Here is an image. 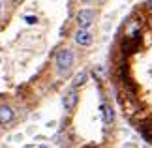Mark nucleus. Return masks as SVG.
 I'll return each mask as SVG.
<instances>
[{
  "mask_svg": "<svg viewBox=\"0 0 152 148\" xmlns=\"http://www.w3.org/2000/svg\"><path fill=\"white\" fill-rule=\"evenodd\" d=\"M73 62H75V55L69 49H62L56 55V68L60 69V73H66L73 66Z\"/></svg>",
  "mask_w": 152,
  "mask_h": 148,
  "instance_id": "obj_1",
  "label": "nucleus"
},
{
  "mask_svg": "<svg viewBox=\"0 0 152 148\" xmlns=\"http://www.w3.org/2000/svg\"><path fill=\"white\" fill-rule=\"evenodd\" d=\"M92 19H94V11L92 9H81L77 13V23L81 28H88L92 25Z\"/></svg>",
  "mask_w": 152,
  "mask_h": 148,
  "instance_id": "obj_2",
  "label": "nucleus"
},
{
  "mask_svg": "<svg viewBox=\"0 0 152 148\" xmlns=\"http://www.w3.org/2000/svg\"><path fill=\"white\" fill-rule=\"evenodd\" d=\"M15 118V111L10 105H0V126H6Z\"/></svg>",
  "mask_w": 152,
  "mask_h": 148,
  "instance_id": "obj_3",
  "label": "nucleus"
},
{
  "mask_svg": "<svg viewBox=\"0 0 152 148\" xmlns=\"http://www.w3.org/2000/svg\"><path fill=\"white\" fill-rule=\"evenodd\" d=\"M73 39H75V43H77V45H83V47H86V45L92 43V36L88 34V30H86V28H81V30L75 32Z\"/></svg>",
  "mask_w": 152,
  "mask_h": 148,
  "instance_id": "obj_4",
  "label": "nucleus"
},
{
  "mask_svg": "<svg viewBox=\"0 0 152 148\" xmlns=\"http://www.w3.org/2000/svg\"><path fill=\"white\" fill-rule=\"evenodd\" d=\"M75 103H77V92L72 90L69 94H66V98H64V107H66V111H72L75 107Z\"/></svg>",
  "mask_w": 152,
  "mask_h": 148,
  "instance_id": "obj_5",
  "label": "nucleus"
},
{
  "mask_svg": "<svg viewBox=\"0 0 152 148\" xmlns=\"http://www.w3.org/2000/svg\"><path fill=\"white\" fill-rule=\"evenodd\" d=\"M100 111H102V118H103L105 124H111V122H113V109H111L109 105L103 103L102 107H100Z\"/></svg>",
  "mask_w": 152,
  "mask_h": 148,
  "instance_id": "obj_6",
  "label": "nucleus"
},
{
  "mask_svg": "<svg viewBox=\"0 0 152 148\" xmlns=\"http://www.w3.org/2000/svg\"><path fill=\"white\" fill-rule=\"evenodd\" d=\"M86 77H88V73H86V69H83V71H79L77 75H75V79H73V88H79L81 85H83V82L86 81Z\"/></svg>",
  "mask_w": 152,
  "mask_h": 148,
  "instance_id": "obj_7",
  "label": "nucleus"
},
{
  "mask_svg": "<svg viewBox=\"0 0 152 148\" xmlns=\"http://www.w3.org/2000/svg\"><path fill=\"white\" fill-rule=\"evenodd\" d=\"M25 21H26V25H36V23H38V19H36L34 15H26Z\"/></svg>",
  "mask_w": 152,
  "mask_h": 148,
  "instance_id": "obj_8",
  "label": "nucleus"
},
{
  "mask_svg": "<svg viewBox=\"0 0 152 148\" xmlns=\"http://www.w3.org/2000/svg\"><path fill=\"white\" fill-rule=\"evenodd\" d=\"M147 8H148V9L152 11V0H148V2H147Z\"/></svg>",
  "mask_w": 152,
  "mask_h": 148,
  "instance_id": "obj_9",
  "label": "nucleus"
},
{
  "mask_svg": "<svg viewBox=\"0 0 152 148\" xmlns=\"http://www.w3.org/2000/svg\"><path fill=\"white\" fill-rule=\"evenodd\" d=\"M0 13H2V6H0Z\"/></svg>",
  "mask_w": 152,
  "mask_h": 148,
  "instance_id": "obj_10",
  "label": "nucleus"
},
{
  "mask_svg": "<svg viewBox=\"0 0 152 148\" xmlns=\"http://www.w3.org/2000/svg\"><path fill=\"white\" fill-rule=\"evenodd\" d=\"M83 2H88V0H83Z\"/></svg>",
  "mask_w": 152,
  "mask_h": 148,
  "instance_id": "obj_11",
  "label": "nucleus"
},
{
  "mask_svg": "<svg viewBox=\"0 0 152 148\" xmlns=\"http://www.w3.org/2000/svg\"><path fill=\"white\" fill-rule=\"evenodd\" d=\"M42 148H45V146H42Z\"/></svg>",
  "mask_w": 152,
  "mask_h": 148,
  "instance_id": "obj_12",
  "label": "nucleus"
}]
</instances>
